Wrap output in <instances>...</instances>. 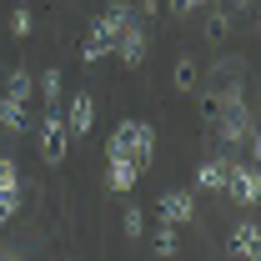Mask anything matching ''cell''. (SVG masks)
<instances>
[{
	"mask_svg": "<svg viewBox=\"0 0 261 261\" xmlns=\"http://www.w3.org/2000/svg\"><path fill=\"white\" fill-rule=\"evenodd\" d=\"M126 20H136V5H126V0H116L106 15H100L96 25H91V35H86V45H81V65H96L111 56V45H116V35L126 31Z\"/></svg>",
	"mask_w": 261,
	"mask_h": 261,
	"instance_id": "6da1fadb",
	"label": "cell"
},
{
	"mask_svg": "<svg viewBox=\"0 0 261 261\" xmlns=\"http://www.w3.org/2000/svg\"><path fill=\"white\" fill-rule=\"evenodd\" d=\"M35 151H40V161L45 166H61L65 151H70V136H65V121L45 106V121H40V136H35Z\"/></svg>",
	"mask_w": 261,
	"mask_h": 261,
	"instance_id": "7a4b0ae2",
	"label": "cell"
},
{
	"mask_svg": "<svg viewBox=\"0 0 261 261\" xmlns=\"http://www.w3.org/2000/svg\"><path fill=\"white\" fill-rule=\"evenodd\" d=\"M111 56H121L126 65H146V56H151V35H146V25H136V20H126V31L116 35Z\"/></svg>",
	"mask_w": 261,
	"mask_h": 261,
	"instance_id": "3957f363",
	"label": "cell"
},
{
	"mask_svg": "<svg viewBox=\"0 0 261 261\" xmlns=\"http://www.w3.org/2000/svg\"><path fill=\"white\" fill-rule=\"evenodd\" d=\"M221 191H231V201H236V206H256V191H261L256 166L231 161V166H226V186H221Z\"/></svg>",
	"mask_w": 261,
	"mask_h": 261,
	"instance_id": "277c9868",
	"label": "cell"
},
{
	"mask_svg": "<svg viewBox=\"0 0 261 261\" xmlns=\"http://www.w3.org/2000/svg\"><path fill=\"white\" fill-rule=\"evenodd\" d=\"M65 136H75V141H86V136H91V126H96V100L86 96V91H81V96H70V106H65Z\"/></svg>",
	"mask_w": 261,
	"mask_h": 261,
	"instance_id": "5b68a950",
	"label": "cell"
},
{
	"mask_svg": "<svg viewBox=\"0 0 261 261\" xmlns=\"http://www.w3.org/2000/svg\"><path fill=\"white\" fill-rule=\"evenodd\" d=\"M126 146H130L136 171H146V166H151V156H156V130L146 126V121H126Z\"/></svg>",
	"mask_w": 261,
	"mask_h": 261,
	"instance_id": "8992f818",
	"label": "cell"
},
{
	"mask_svg": "<svg viewBox=\"0 0 261 261\" xmlns=\"http://www.w3.org/2000/svg\"><path fill=\"white\" fill-rule=\"evenodd\" d=\"M106 166H111V171H106V186H111L116 196H126L130 186L141 181V171H136V161H130V156H106Z\"/></svg>",
	"mask_w": 261,
	"mask_h": 261,
	"instance_id": "52a82bcc",
	"label": "cell"
},
{
	"mask_svg": "<svg viewBox=\"0 0 261 261\" xmlns=\"http://www.w3.org/2000/svg\"><path fill=\"white\" fill-rule=\"evenodd\" d=\"M156 206H161V216H166V221L186 226V221L196 216V191H166L161 201H156Z\"/></svg>",
	"mask_w": 261,
	"mask_h": 261,
	"instance_id": "ba28073f",
	"label": "cell"
},
{
	"mask_svg": "<svg viewBox=\"0 0 261 261\" xmlns=\"http://www.w3.org/2000/svg\"><path fill=\"white\" fill-rule=\"evenodd\" d=\"M226 166H231V156L201 161V166H196V191H221V186H226Z\"/></svg>",
	"mask_w": 261,
	"mask_h": 261,
	"instance_id": "9c48e42d",
	"label": "cell"
},
{
	"mask_svg": "<svg viewBox=\"0 0 261 261\" xmlns=\"http://www.w3.org/2000/svg\"><path fill=\"white\" fill-rule=\"evenodd\" d=\"M261 251V231H256V221H241V226L231 231V256H256Z\"/></svg>",
	"mask_w": 261,
	"mask_h": 261,
	"instance_id": "30bf717a",
	"label": "cell"
},
{
	"mask_svg": "<svg viewBox=\"0 0 261 261\" xmlns=\"http://www.w3.org/2000/svg\"><path fill=\"white\" fill-rule=\"evenodd\" d=\"M0 126L10 130V136H20V130H25V100H15L10 91L0 96Z\"/></svg>",
	"mask_w": 261,
	"mask_h": 261,
	"instance_id": "8fae6325",
	"label": "cell"
},
{
	"mask_svg": "<svg viewBox=\"0 0 261 261\" xmlns=\"http://www.w3.org/2000/svg\"><path fill=\"white\" fill-rule=\"evenodd\" d=\"M151 241H156V246H151L156 256H176V221H166L161 211H156V236H151Z\"/></svg>",
	"mask_w": 261,
	"mask_h": 261,
	"instance_id": "7c38bea8",
	"label": "cell"
},
{
	"mask_svg": "<svg viewBox=\"0 0 261 261\" xmlns=\"http://www.w3.org/2000/svg\"><path fill=\"white\" fill-rule=\"evenodd\" d=\"M5 91H10L15 100H31V96H35V75L25 70V65H15V70H10V86H5Z\"/></svg>",
	"mask_w": 261,
	"mask_h": 261,
	"instance_id": "4fadbf2b",
	"label": "cell"
},
{
	"mask_svg": "<svg viewBox=\"0 0 261 261\" xmlns=\"http://www.w3.org/2000/svg\"><path fill=\"white\" fill-rule=\"evenodd\" d=\"M231 25H236V20H231V10H211V20H206V35H211V40H226Z\"/></svg>",
	"mask_w": 261,
	"mask_h": 261,
	"instance_id": "5bb4252c",
	"label": "cell"
},
{
	"mask_svg": "<svg viewBox=\"0 0 261 261\" xmlns=\"http://www.w3.org/2000/svg\"><path fill=\"white\" fill-rule=\"evenodd\" d=\"M196 75H201L196 61H191V56H181V61H176V91H196Z\"/></svg>",
	"mask_w": 261,
	"mask_h": 261,
	"instance_id": "9a60e30c",
	"label": "cell"
},
{
	"mask_svg": "<svg viewBox=\"0 0 261 261\" xmlns=\"http://www.w3.org/2000/svg\"><path fill=\"white\" fill-rule=\"evenodd\" d=\"M35 86H40V96H45V106H50V100L61 96V70H45V75H40Z\"/></svg>",
	"mask_w": 261,
	"mask_h": 261,
	"instance_id": "2e32d148",
	"label": "cell"
},
{
	"mask_svg": "<svg viewBox=\"0 0 261 261\" xmlns=\"http://www.w3.org/2000/svg\"><path fill=\"white\" fill-rule=\"evenodd\" d=\"M10 31L20 35V40H25V35L35 31V15H31V10H25V5H20V10H15V15H10Z\"/></svg>",
	"mask_w": 261,
	"mask_h": 261,
	"instance_id": "e0dca14e",
	"label": "cell"
},
{
	"mask_svg": "<svg viewBox=\"0 0 261 261\" xmlns=\"http://www.w3.org/2000/svg\"><path fill=\"white\" fill-rule=\"evenodd\" d=\"M0 191H20V176H15V161L10 156L0 161Z\"/></svg>",
	"mask_w": 261,
	"mask_h": 261,
	"instance_id": "ac0fdd59",
	"label": "cell"
},
{
	"mask_svg": "<svg viewBox=\"0 0 261 261\" xmlns=\"http://www.w3.org/2000/svg\"><path fill=\"white\" fill-rule=\"evenodd\" d=\"M121 221H126V236H146V216H141L136 206H126V216H121Z\"/></svg>",
	"mask_w": 261,
	"mask_h": 261,
	"instance_id": "d6986e66",
	"label": "cell"
},
{
	"mask_svg": "<svg viewBox=\"0 0 261 261\" xmlns=\"http://www.w3.org/2000/svg\"><path fill=\"white\" fill-rule=\"evenodd\" d=\"M15 206H20V191H0V226L15 216Z\"/></svg>",
	"mask_w": 261,
	"mask_h": 261,
	"instance_id": "ffe728a7",
	"label": "cell"
},
{
	"mask_svg": "<svg viewBox=\"0 0 261 261\" xmlns=\"http://www.w3.org/2000/svg\"><path fill=\"white\" fill-rule=\"evenodd\" d=\"M201 5H211V0H171V15H191Z\"/></svg>",
	"mask_w": 261,
	"mask_h": 261,
	"instance_id": "44dd1931",
	"label": "cell"
},
{
	"mask_svg": "<svg viewBox=\"0 0 261 261\" xmlns=\"http://www.w3.org/2000/svg\"><path fill=\"white\" fill-rule=\"evenodd\" d=\"M251 5H256V0H236V5H231V10H241V15H246V10H251Z\"/></svg>",
	"mask_w": 261,
	"mask_h": 261,
	"instance_id": "7402d4cb",
	"label": "cell"
}]
</instances>
